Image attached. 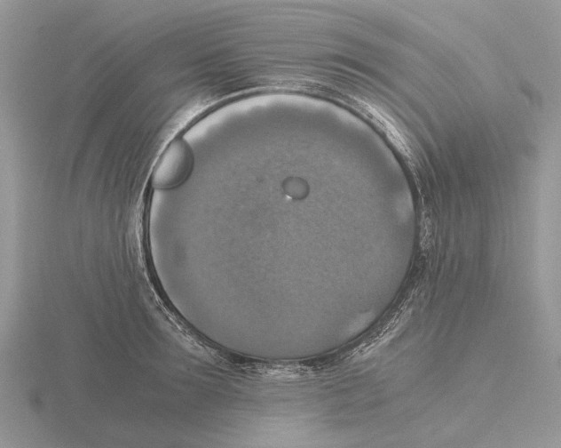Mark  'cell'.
Wrapping results in <instances>:
<instances>
[{"instance_id": "6da1fadb", "label": "cell", "mask_w": 561, "mask_h": 448, "mask_svg": "<svg viewBox=\"0 0 561 448\" xmlns=\"http://www.w3.org/2000/svg\"><path fill=\"white\" fill-rule=\"evenodd\" d=\"M193 152L182 139L174 140L160 157L152 177V184L159 189H170L182 184L191 173Z\"/></svg>"}]
</instances>
